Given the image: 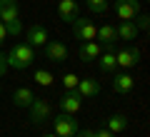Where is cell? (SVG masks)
I'll use <instances>...</instances> for the list:
<instances>
[{
	"mask_svg": "<svg viewBox=\"0 0 150 137\" xmlns=\"http://www.w3.org/2000/svg\"><path fill=\"white\" fill-rule=\"evenodd\" d=\"M85 5H88V10L90 13H108V0H85Z\"/></svg>",
	"mask_w": 150,
	"mask_h": 137,
	"instance_id": "cell-20",
	"label": "cell"
},
{
	"mask_svg": "<svg viewBox=\"0 0 150 137\" xmlns=\"http://www.w3.org/2000/svg\"><path fill=\"white\" fill-rule=\"evenodd\" d=\"M43 137H55V135H43Z\"/></svg>",
	"mask_w": 150,
	"mask_h": 137,
	"instance_id": "cell-26",
	"label": "cell"
},
{
	"mask_svg": "<svg viewBox=\"0 0 150 137\" xmlns=\"http://www.w3.org/2000/svg\"><path fill=\"white\" fill-rule=\"evenodd\" d=\"M35 82L43 85V87H50V85L55 82L53 72H48V70H35Z\"/></svg>",
	"mask_w": 150,
	"mask_h": 137,
	"instance_id": "cell-19",
	"label": "cell"
},
{
	"mask_svg": "<svg viewBox=\"0 0 150 137\" xmlns=\"http://www.w3.org/2000/svg\"><path fill=\"white\" fill-rule=\"evenodd\" d=\"M75 92L83 97V100H93V97L100 92V82L93 77H85V80H78V87H75Z\"/></svg>",
	"mask_w": 150,
	"mask_h": 137,
	"instance_id": "cell-10",
	"label": "cell"
},
{
	"mask_svg": "<svg viewBox=\"0 0 150 137\" xmlns=\"http://www.w3.org/2000/svg\"><path fill=\"white\" fill-rule=\"evenodd\" d=\"M78 13H80L78 0H60V3H58V15H60V20L73 22L75 18H78Z\"/></svg>",
	"mask_w": 150,
	"mask_h": 137,
	"instance_id": "cell-11",
	"label": "cell"
},
{
	"mask_svg": "<svg viewBox=\"0 0 150 137\" xmlns=\"http://www.w3.org/2000/svg\"><path fill=\"white\" fill-rule=\"evenodd\" d=\"M43 48H45V58H48L50 63H63V60L68 58V48H65V42H60V40H48Z\"/></svg>",
	"mask_w": 150,
	"mask_h": 137,
	"instance_id": "cell-8",
	"label": "cell"
},
{
	"mask_svg": "<svg viewBox=\"0 0 150 137\" xmlns=\"http://www.w3.org/2000/svg\"><path fill=\"white\" fill-rule=\"evenodd\" d=\"M0 92H3V90H0Z\"/></svg>",
	"mask_w": 150,
	"mask_h": 137,
	"instance_id": "cell-27",
	"label": "cell"
},
{
	"mask_svg": "<svg viewBox=\"0 0 150 137\" xmlns=\"http://www.w3.org/2000/svg\"><path fill=\"white\" fill-rule=\"evenodd\" d=\"M20 8H18V0H0V22L5 25L8 35L18 37L23 32V25H20Z\"/></svg>",
	"mask_w": 150,
	"mask_h": 137,
	"instance_id": "cell-1",
	"label": "cell"
},
{
	"mask_svg": "<svg viewBox=\"0 0 150 137\" xmlns=\"http://www.w3.org/2000/svg\"><path fill=\"white\" fill-rule=\"evenodd\" d=\"M53 125H55V132H53L55 137H75V132L80 130L75 115H70V112H60V115H55Z\"/></svg>",
	"mask_w": 150,
	"mask_h": 137,
	"instance_id": "cell-3",
	"label": "cell"
},
{
	"mask_svg": "<svg viewBox=\"0 0 150 137\" xmlns=\"http://www.w3.org/2000/svg\"><path fill=\"white\" fill-rule=\"evenodd\" d=\"M93 137H115L110 130H93Z\"/></svg>",
	"mask_w": 150,
	"mask_h": 137,
	"instance_id": "cell-24",
	"label": "cell"
},
{
	"mask_svg": "<svg viewBox=\"0 0 150 137\" xmlns=\"http://www.w3.org/2000/svg\"><path fill=\"white\" fill-rule=\"evenodd\" d=\"M133 87H135V80L130 77L128 72H118L115 77H112V90H115L118 95H128Z\"/></svg>",
	"mask_w": 150,
	"mask_h": 137,
	"instance_id": "cell-14",
	"label": "cell"
},
{
	"mask_svg": "<svg viewBox=\"0 0 150 137\" xmlns=\"http://www.w3.org/2000/svg\"><path fill=\"white\" fill-rule=\"evenodd\" d=\"M115 32H118V37H120V40H135V37H138V27H135V22L133 20H120V25L118 27H115Z\"/></svg>",
	"mask_w": 150,
	"mask_h": 137,
	"instance_id": "cell-15",
	"label": "cell"
},
{
	"mask_svg": "<svg viewBox=\"0 0 150 137\" xmlns=\"http://www.w3.org/2000/svg\"><path fill=\"white\" fill-rule=\"evenodd\" d=\"M98 67H100V72H115V67H118V63H115V53L103 50V53L98 55Z\"/></svg>",
	"mask_w": 150,
	"mask_h": 137,
	"instance_id": "cell-16",
	"label": "cell"
},
{
	"mask_svg": "<svg viewBox=\"0 0 150 137\" xmlns=\"http://www.w3.org/2000/svg\"><path fill=\"white\" fill-rule=\"evenodd\" d=\"M8 70H10L8 67V58H5V53H0V77H5Z\"/></svg>",
	"mask_w": 150,
	"mask_h": 137,
	"instance_id": "cell-23",
	"label": "cell"
},
{
	"mask_svg": "<svg viewBox=\"0 0 150 137\" xmlns=\"http://www.w3.org/2000/svg\"><path fill=\"white\" fill-rule=\"evenodd\" d=\"M83 107V97L75 92V90H68L63 95V100H60V110L63 112H70V115H75V112Z\"/></svg>",
	"mask_w": 150,
	"mask_h": 137,
	"instance_id": "cell-12",
	"label": "cell"
},
{
	"mask_svg": "<svg viewBox=\"0 0 150 137\" xmlns=\"http://www.w3.org/2000/svg\"><path fill=\"white\" fill-rule=\"evenodd\" d=\"M78 80H80V77H78L75 72L63 75V87H65V90H75V87H78Z\"/></svg>",
	"mask_w": 150,
	"mask_h": 137,
	"instance_id": "cell-21",
	"label": "cell"
},
{
	"mask_svg": "<svg viewBox=\"0 0 150 137\" xmlns=\"http://www.w3.org/2000/svg\"><path fill=\"white\" fill-rule=\"evenodd\" d=\"M5 40H8V30H5V25L0 22V45H3Z\"/></svg>",
	"mask_w": 150,
	"mask_h": 137,
	"instance_id": "cell-25",
	"label": "cell"
},
{
	"mask_svg": "<svg viewBox=\"0 0 150 137\" xmlns=\"http://www.w3.org/2000/svg\"><path fill=\"white\" fill-rule=\"evenodd\" d=\"M73 32H75V40H80V42H90V40H95V35H98L95 25H93L88 18H80V15L73 20Z\"/></svg>",
	"mask_w": 150,
	"mask_h": 137,
	"instance_id": "cell-4",
	"label": "cell"
},
{
	"mask_svg": "<svg viewBox=\"0 0 150 137\" xmlns=\"http://www.w3.org/2000/svg\"><path fill=\"white\" fill-rule=\"evenodd\" d=\"M5 58H8V67L25 70V67H30L33 60H35V48L28 45V42H15V45L5 53Z\"/></svg>",
	"mask_w": 150,
	"mask_h": 137,
	"instance_id": "cell-2",
	"label": "cell"
},
{
	"mask_svg": "<svg viewBox=\"0 0 150 137\" xmlns=\"http://www.w3.org/2000/svg\"><path fill=\"white\" fill-rule=\"evenodd\" d=\"M45 42H48V27H45L43 22H33V25L28 27V45L40 48Z\"/></svg>",
	"mask_w": 150,
	"mask_h": 137,
	"instance_id": "cell-9",
	"label": "cell"
},
{
	"mask_svg": "<svg viewBox=\"0 0 150 137\" xmlns=\"http://www.w3.org/2000/svg\"><path fill=\"white\" fill-rule=\"evenodd\" d=\"M135 18H138L135 27H138V30H148V25H150V18H148V15H135Z\"/></svg>",
	"mask_w": 150,
	"mask_h": 137,
	"instance_id": "cell-22",
	"label": "cell"
},
{
	"mask_svg": "<svg viewBox=\"0 0 150 137\" xmlns=\"http://www.w3.org/2000/svg\"><path fill=\"white\" fill-rule=\"evenodd\" d=\"M115 15L120 20H135L140 15V0H115Z\"/></svg>",
	"mask_w": 150,
	"mask_h": 137,
	"instance_id": "cell-6",
	"label": "cell"
},
{
	"mask_svg": "<svg viewBox=\"0 0 150 137\" xmlns=\"http://www.w3.org/2000/svg\"><path fill=\"white\" fill-rule=\"evenodd\" d=\"M33 100H35V95H33L30 87H18L15 92H13V102H15L18 107H30Z\"/></svg>",
	"mask_w": 150,
	"mask_h": 137,
	"instance_id": "cell-17",
	"label": "cell"
},
{
	"mask_svg": "<svg viewBox=\"0 0 150 137\" xmlns=\"http://www.w3.org/2000/svg\"><path fill=\"white\" fill-rule=\"evenodd\" d=\"M103 53L100 42L90 40V42H80V50H78V55H80L83 63H93V60H98V55Z\"/></svg>",
	"mask_w": 150,
	"mask_h": 137,
	"instance_id": "cell-13",
	"label": "cell"
},
{
	"mask_svg": "<svg viewBox=\"0 0 150 137\" xmlns=\"http://www.w3.org/2000/svg\"><path fill=\"white\" fill-rule=\"evenodd\" d=\"M50 112H53V107H50L48 100H43V97H35V100L30 102V120L33 125H43V122L50 120Z\"/></svg>",
	"mask_w": 150,
	"mask_h": 137,
	"instance_id": "cell-5",
	"label": "cell"
},
{
	"mask_svg": "<svg viewBox=\"0 0 150 137\" xmlns=\"http://www.w3.org/2000/svg\"><path fill=\"white\" fill-rule=\"evenodd\" d=\"M128 125H130V122H128V117H125V115H112L110 120H108V127H105V130H110L112 135H118V132L128 130Z\"/></svg>",
	"mask_w": 150,
	"mask_h": 137,
	"instance_id": "cell-18",
	"label": "cell"
},
{
	"mask_svg": "<svg viewBox=\"0 0 150 137\" xmlns=\"http://www.w3.org/2000/svg\"><path fill=\"white\" fill-rule=\"evenodd\" d=\"M115 63H118L120 67H135V65L140 63V50L133 48V45H125V48H120L118 53H115Z\"/></svg>",
	"mask_w": 150,
	"mask_h": 137,
	"instance_id": "cell-7",
	"label": "cell"
}]
</instances>
